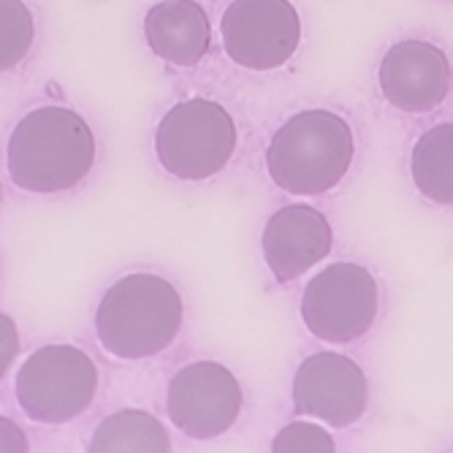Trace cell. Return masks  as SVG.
<instances>
[{
  "label": "cell",
  "mask_w": 453,
  "mask_h": 453,
  "mask_svg": "<svg viewBox=\"0 0 453 453\" xmlns=\"http://www.w3.org/2000/svg\"><path fill=\"white\" fill-rule=\"evenodd\" d=\"M96 163V136L85 117L65 106L25 114L9 139V174L27 193H63L85 180Z\"/></svg>",
  "instance_id": "1"
},
{
  "label": "cell",
  "mask_w": 453,
  "mask_h": 453,
  "mask_svg": "<svg viewBox=\"0 0 453 453\" xmlns=\"http://www.w3.org/2000/svg\"><path fill=\"white\" fill-rule=\"evenodd\" d=\"M356 155L348 119L310 109L282 122L266 150L272 182L291 196H320L337 188Z\"/></svg>",
  "instance_id": "2"
},
{
  "label": "cell",
  "mask_w": 453,
  "mask_h": 453,
  "mask_svg": "<svg viewBox=\"0 0 453 453\" xmlns=\"http://www.w3.org/2000/svg\"><path fill=\"white\" fill-rule=\"evenodd\" d=\"M182 326L180 291L157 274L134 272L104 294L96 312L98 342L117 358H150L166 350Z\"/></svg>",
  "instance_id": "3"
},
{
  "label": "cell",
  "mask_w": 453,
  "mask_h": 453,
  "mask_svg": "<svg viewBox=\"0 0 453 453\" xmlns=\"http://www.w3.org/2000/svg\"><path fill=\"white\" fill-rule=\"evenodd\" d=\"M236 150V122L226 106L210 98L174 104L160 119L155 155L177 180H210L228 166Z\"/></svg>",
  "instance_id": "4"
},
{
  "label": "cell",
  "mask_w": 453,
  "mask_h": 453,
  "mask_svg": "<svg viewBox=\"0 0 453 453\" xmlns=\"http://www.w3.org/2000/svg\"><path fill=\"white\" fill-rule=\"evenodd\" d=\"M17 402L35 424H68L93 404L98 369L73 345H44L27 356L14 383Z\"/></svg>",
  "instance_id": "5"
},
{
  "label": "cell",
  "mask_w": 453,
  "mask_h": 453,
  "mask_svg": "<svg viewBox=\"0 0 453 453\" xmlns=\"http://www.w3.org/2000/svg\"><path fill=\"white\" fill-rule=\"evenodd\" d=\"M378 282L358 264H332L315 274L302 296L307 332L323 342L348 345L364 337L378 318Z\"/></svg>",
  "instance_id": "6"
},
{
  "label": "cell",
  "mask_w": 453,
  "mask_h": 453,
  "mask_svg": "<svg viewBox=\"0 0 453 453\" xmlns=\"http://www.w3.org/2000/svg\"><path fill=\"white\" fill-rule=\"evenodd\" d=\"M220 35L236 65L272 71L296 55L302 19L291 0H234L220 19Z\"/></svg>",
  "instance_id": "7"
},
{
  "label": "cell",
  "mask_w": 453,
  "mask_h": 453,
  "mask_svg": "<svg viewBox=\"0 0 453 453\" xmlns=\"http://www.w3.org/2000/svg\"><path fill=\"white\" fill-rule=\"evenodd\" d=\"M166 410L182 434L215 440L236 424L242 413V388L223 364L196 361L172 378Z\"/></svg>",
  "instance_id": "8"
},
{
  "label": "cell",
  "mask_w": 453,
  "mask_h": 453,
  "mask_svg": "<svg viewBox=\"0 0 453 453\" xmlns=\"http://www.w3.org/2000/svg\"><path fill=\"white\" fill-rule=\"evenodd\" d=\"M369 399V386L361 366L342 353H315L302 361L294 378L296 416L320 418L323 424L345 429L356 424Z\"/></svg>",
  "instance_id": "9"
},
{
  "label": "cell",
  "mask_w": 453,
  "mask_h": 453,
  "mask_svg": "<svg viewBox=\"0 0 453 453\" xmlns=\"http://www.w3.org/2000/svg\"><path fill=\"white\" fill-rule=\"evenodd\" d=\"M448 55L429 41H399L380 60V93L391 106L407 114L437 109L450 93Z\"/></svg>",
  "instance_id": "10"
},
{
  "label": "cell",
  "mask_w": 453,
  "mask_h": 453,
  "mask_svg": "<svg viewBox=\"0 0 453 453\" xmlns=\"http://www.w3.org/2000/svg\"><path fill=\"white\" fill-rule=\"evenodd\" d=\"M264 258L277 282H291L332 253L334 234L326 215L310 203H288L264 228Z\"/></svg>",
  "instance_id": "11"
},
{
  "label": "cell",
  "mask_w": 453,
  "mask_h": 453,
  "mask_svg": "<svg viewBox=\"0 0 453 453\" xmlns=\"http://www.w3.org/2000/svg\"><path fill=\"white\" fill-rule=\"evenodd\" d=\"M144 38L160 60L196 65L212 47V25L196 0H163L144 17Z\"/></svg>",
  "instance_id": "12"
},
{
  "label": "cell",
  "mask_w": 453,
  "mask_h": 453,
  "mask_svg": "<svg viewBox=\"0 0 453 453\" xmlns=\"http://www.w3.org/2000/svg\"><path fill=\"white\" fill-rule=\"evenodd\" d=\"M88 453H172V440L144 410H119L96 426Z\"/></svg>",
  "instance_id": "13"
},
{
  "label": "cell",
  "mask_w": 453,
  "mask_h": 453,
  "mask_svg": "<svg viewBox=\"0 0 453 453\" xmlns=\"http://www.w3.org/2000/svg\"><path fill=\"white\" fill-rule=\"evenodd\" d=\"M410 174L421 196L453 207V122L429 128L410 155Z\"/></svg>",
  "instance_id": "14"
},
{
  "label": "cell",
  "mask_w": 453,
  "mask_h": 453,
  "mask_svg": "<svg viewBox=\"0 0 453 453\" xmlns=\"http://www.w3.org/2000/svg\"><path fill=\"white\" fill-rule=\"evenodd\" d=\"M35 38L33 12L25 0H0V73L17 68Z\"/></svg>",
  "instance_id": "15"
},
{
  "label": "cell",
  "mask_w": 453,
  "mask_h": 453,
  "mask_svg": "<svg viewBox=\"0 0 453 453\" xmlns=\"http://www.w3.org/2000/svg\"><path fill=\"white\" fill-rule=\"evenodd\" d=\"M272 453H337L334 437L318 424L296 421L277 432Z\"/></svg>",
  "instance_id": "16"
},
{
  "label": "cell",
  "mask_w": 453,
  "mask_h": 453,
  "mask_svg": "<svg viewBox=\"0 0 453 453\" xmlns=\"http://www.w3.org/2000/svg\"><path fill=\"white\" fill-rule=\"evenodd\" d=\"M19 356V332L17 323L0 312V380L9 375V369L14 364V358Z\"/></svg>",
  "instance_id": "17"
},
{
  "label": "cell",
  "mask_w": 453,
  "mask_h": 453,
  "mask_svg": "<svg viewBox=\"0 0 453 453\" xmlns=\"http://www.w3.org/2000/svg\"><path fill=\"white\" fill-rule=\"evenodd\" d=\"M0 453H27L25 432L6 416H0Z\"/></svg>",
  "instance_id": "18"
},
{
  "label": "cell",
  "mask_w": 453,
  "mask_h": 453,
  "mask_svg": "<svg viewBox=\"0 0 453 453\" xmlns=\"http://www.w3.org/2000/svg\"><path fill=\"white\" fill-rule=\"evenodd\" d=\"M0 196H4V188H0Z\"/></svg>",
  "instance_id": "19"
}]
</instances>
